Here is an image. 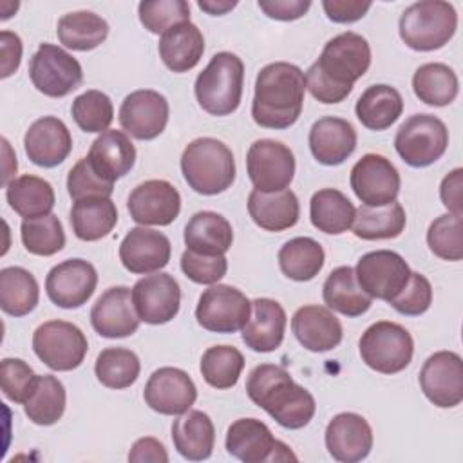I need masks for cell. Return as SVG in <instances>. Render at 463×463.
Segmentation results:
<instances>
[{
	"label": "cell",
	"mask_w": 463,
	"mask_h": 463,
	"mask_svg": "<svg viewBox=\"0 0 463 463\" xmlns=\"http://www.w3.org/2000/svg\"><path fill=\"white\" fill-rule=\"evenodd\" d=\"M137 16L146 31L163 34L177 24L190 22V4L184 0L139 2Z\"/></svg>",
	"instance_id": "cell-50"
},
{
	"label": "cell",
	"mask_w": 463,
	"mask_h": 463,
	"mask_svg": "<svg viewBox=\"0 0 463 463\" xmlns=\"http://www.w3.org/2000/svg\"><path fill=\"white\" fill-rule=\"evenodd\" d=\"M420 387L427 400L441 409H452L463 400V362L454 351L430 354L420 371Z\"/></svg>",
	"instance_id": "cell-18"
},
{
	"label": "cell",
	"mask_w": 463,
	"mask_h": 463,
	"mask_svg": "<svg viewBox=\"0 0 463 463\" xmlns=\"http://www.w3.org/2000/svg\"><path fill=\"white\" fill-rule=\"evenodd\" d=\"M371 65V47L367 40L353 31L331 38L318 60L306 71V89L315 99L326 105L344 101L356 80Z\"/></svg>",
	"instance_id": "cell-1"
},
{
	"label": "cell",
	"mask_w": 463,
	"mask_h": 463,
	"mask_svg": "<svg viewBox=\"0 0 463 463\" xmlns=\"http://www.w3.org/2000/svg\"><path fill=\"white\" fill-rule=\"evenodd\" d=\"M29 78L36 90L49 98H63L83 81L80 61L54 43H40L29 61Z\"/></svg>",
	"instance_id": "cell-10"
},
{
	"label": "cell",
	"mask_w": 463,
	"mask_h": 463,
	"mask_svg": "<svg viewBox=\"0 0 463 463\" xmlns=\"http://www.w3.org/2000/svg\"><path fill=\"white\" fill-rule=\"evenodd\" d=\"M248 213L251 221L266 232H284L293 228L300 217L298 197L293 190L259 192L248 195Z\"/></svg>",
	"instance_id": "cell-30"
},
{
	"label": "cell",
	"mask_w": 463,
	"mask_h": 463,
	"mask_svg": "<svg viewBox=\"0 0 463 463\" xmlns=\"http://www.w3.org/2000/svg\"><path fill=\"white\" fill-rule=\"evenodd\" d=\"M244 87V63L228 51L212 56L197 74L194 92L201 109L212 116H228L241 105Z\"/></svg>",
	"instance_id": "cell-5"
},
{
	"label": "cell",
	"mask_w": 463,
	"mask_h": 463,
	"mask_svg": "<svg viewBox=\"0 0 463 463\" xmlns=\"http://www.w3.org/2000/svg\"><path fill=\"white\" fill-rule=\"evenodd\" d=\"M33 351L49 369L65 373L83 364L89 342L76 324L47 320L33 333Z\"/></svg>",
	"instance_id": "cell-9"
},
{
	"label": "cell",
	"mask_w": 463,
	"mask_h": 463,
	"mask_svg": "<svg viewBox=\"0 0 463 463\" xmlns=\"http://www.w3.org/2000/svg\"><path fill=\"white\" fill-rule=\"evenodd\" d=\"M36 373L22 358H4L0 364V382L2 392L13 403H22L27 400L34 382Z\"/></svg>",
	"instance_id": "cell-52"
},
{
	"label": "cell",
	"mask_w": 463,
	"mask_h": 463,
	"mask_svg": "<svg viewBox=\"0 0 463 463\" xmlns=\"http://www.w3.org/2000/svg\"><path fill=\"white\" fill-rule=\"evenodd\" d=\"M306 78L298 65L273 61L255 80L251 118L262 128L284 130L297 123L304 107Z\"/></svg>",
	"instance_id": "cell-3"
},
{
	"label": "cell",
	"mask_w": 463,
	"mask_h": 463,
	"mask_svg": "<svg viewBox=\"0 0 463 463\" xmlns=\"http://www.w3.org/2000/svg\"><path fill=\"white\" fill-rule=\"evenodd\" d=\"M67 394L63 383L52 374H38L36 382L24 402L25 416L42 427L54 425L65 412Z\"/></svg>",
	"instance_id": "cell-42"
},
{
	"label": "cell",
	"mask_w": 463,
	"mask_h": 463,
	"mask_svg": "<svg viewBox=\"0 0 463 463\" xmlns=\"http://www.w3.org/2000/svg\"><path fill=\"white\" fill-rule=\"evenodd\" d=\"M246 394L284 429H302L317 412L313 394L275 364H260L250 371Z\"/></svg>",
	"instance_id": "cell-2"
},
{
	"label": "cell",
	"mask_w": 463,
	"mask_h": 463,
	"mask_svg": "<svg viewBox=\"0 0 463 463\" xmlns=\"http://www.w3.org/2000/svg\"><path fill=\"white\" fill-rule=\"evenodd\" d=\"M322 297L329 309L351 318L364 315L373 304V298L360 288L351 266H338L327 275Z\"/></svg>",
	"instance_id": "cell-34"
},
{
	"label": "cell",
	"mask_w": 463,
	"mask_h": 463,
	"mask_svg": "<svg viewBox=\"0 0 463 463\" xmlns=\"http://www.w3.org/2000/svg\"><path fill=\"white\" fill-rule=\"evenodd\" d=\"M159 58L172 72L192 71L204 52V36L192 22H183L165 31L157 43Z\"/></svg>",
	"instance_id": "cell-31"
},
{
	"label": "cell",
	"mask_w": 463,
	"mask_h": 463,
	"mask_svg": "<svg viewBox=\"0 0 463 463\" xmlns=\"http://www.w3.org/2000/svg\"><path fill=\"white\" fill-rule=\"evenodd\" d=\"M251 315L248 297L228 284H212L199 297L195 307L197 324L212 333H237Z\"/></svg>",
	"instance_id": "cell-12"
},
{
	"label": "cell",
	"mask_w": 463,
	"mask_h": 463,
	"mask_svg": "<svg viewBox=\"0 0 463 463\" xmlns=\"http://www.w3.org/2000/svg\"><path fill=\"white\" fill-rule=\"evenodd\" d=\"M94 373L101 385L118 391L130 387L137 380L141 364L137 354L127 347H107L98 354Z\"/></svg>",
	"instance_id": "cell-45"
},
{
	"label": "cell",
	"mask_w": 463,
	"mask_h": 463,
	"mask_svg": "<svg viewBox=\"0 0 463 463\" xmlns=\"http://www.w3.org/2000/svg\"><path fill=\"white\" fill-rule=\"evenodd\" d=\"M127 208L141 226H168L181 212V195L172 183L148 179L130 192Z\"/></svg>",
	"instance_id": "cell-20"
},
{
	"label": "cell",
	"mask_w": 463,
	"mask_h": 463,
	"mask_svg": "<svg viewBox=\"0 0 463 463\" xmlns=\"http://www.w3.org/2000/svg\"><path fill=\"white\" fill-rule=\"evenodd\" d=\"M0 49H2V72L0 78H9L14 74L22 61V40L13 31H2L0 33Z\"/></svg>",
	"instance_id": "cell-58"
},
{
	"label": "cell",
	"mask_w": 463,
	"mask_h": 463,
	"mask_svg": "<svg viewBox=\"0 0 463 463\" xmlns=\"http://www.w3.org/2000/svg\"><path fill=\"white\" fill-rule=\"evenodd\" d=\"M87 161L103 179L114 183L134 168L136 146L125 132L109 128L92 141Z\"/></svg>",
	"instance_id": "cell-29"
},
{
	"label": "cell",
	"mask_w": 463,
	"mask_h": 463,
	"mask_svg": "<svg viewBox=\"0 0 463 463\" xmlns=\"http://www.w3.org/2000/svg\"><path fill=\"white\" fill-rule=\"evenodd\" d=\"M371 2L362 0H324L322 7L326 16L335 24H353L367 14Z\"/></svg>",
	"instance_id": "cell-55"
},
{
	"label": "cell",
	"mask_w": 463,
	"mask_h": 463,
	"mask_svg": "<svg viewBox=\"0 0 463 463\" xmlns=\"http://www.w3.org/2000/svg\"><path fill=\"white\" fill-rule=\"evenodd\" d=\"M139 317L132 302V289L114 286L105 289L90 309V324L103 338H125L137 331Z\"/></svg>",
	"instance_id": "cell-23"
},
{
	"label": "cell",
	"mask_w": 463,
	"mask_h": 463,
	"mask_svg": "<svg viewBox=\"0 0 463 463\" xmlns=\"http://www.w3.org/2000/svg\"><path fill=\"white\" fill-rule=\"evenodd\" d=\"M118 222V208L110 197H87L74 201L71 226L80 241L94 242L107 237Z\"/></svg>",
	"instance_id": "cell-36"
},
{
	"label": "cell",
	"mask_w": 463,
	"mask_h": 463,
	"mask_svg": "<svg viewBox=\"0 0 463 463\" xmlns=\"http://www.w3.org/2000/svg\"><path fill=\"white\" fill-rule=\"evenodd\" d=\"M170 107L166 98L152 89H139L125 96L119 107L121 128L136 139H156L168 123Z\"/></svg>",
	"instance_id": "cell-19"
},
{
	"label": "cell",
	"mask_w": 463,
	"mask_h": 463,
	"mask_svg": "<svg viewBox=\"0 0 463 463\" xmlns=\"http://www.w3.org/2000/svg\"><path fill=\"white\" fill-rule=\"evenodd\" d=\"M128 461H134V463H143V461H152V463H166L168 461V454H166V449L165 445L152 438V436H146V438H139L130 452H128Z\"/></svg>",
	"instance_id": "cell-59"
},
{
	"label": "cell",
	"mask_w": 463,
	"mask_h": 463,
	"mask_svg": "<svg viewBox=\"0 0 463 463\" xmlns=\"http://www.w3.org/2000/svg\"><path fill=\"white\" fill-rule=\"evenodd\" d=\"M24 148L31 163L52 168L61 165L72 150V136L67 125L54 116L36 119L24 136Z\"/></svg>",
	"instance_id": "cell-25"
},
{
	"label": "cell",
	"mask_w": 463,
	"mask_h": 463,
	"mask_svg": "<svg viewBox=\"0 0 463 463\" xmlns=\"http://www.w3.org/2000/svg\"><path fill=\"white\" fill-rule=\"evenodd\" d=\"M354 195L365 206H385L396 201L400 194V172L396 166L380 154L362 156L349 175Z\"/></svg>",
	"instance_id": "cell-15"
},
{
	"label": "cell",
	"mask_w": 463,
	"mask_h": 463,
	"mask_svg": "<svg viewBox=\"0 0 463 463\" xmlns=\"http://www.w3.org/2000/svg\"><path fill=\"white\" fill-rule=\"evenodd\" d=\"M389 304L405 317L423 315L432 304V286L429 279L418 271H411L409 282Z\"/></svg>",
	"instance_id": "cell-53"
},
{
	"label": "cell",
	"mask_w": 463,
	"mask_h": 463,
	"mask_svg": "<svg viewBox=\"0 0 463 463\" xmlns=\"http://www.w3.org/2000/svg\"><path fill=\"white\" fill-rule=\"evenodd\" d=\"M71 114L83 132L101 134L109 130L114 119V107L105 92L90 89L74 98L71 105Z\"/></svg>",
	"instance_id": "cell-48"
},
{
	"label": "cell",
	"mask_w": 463,
	"mask_h": 463,
	"mask_svg": "<svg viewBox=\"0 0 463 463\" xmlns=\"http://www.w3.org/2000/svg\"><path fill=\"white\" fill-rule=\"evenodd\" d=\"M326 449L340 463H356L369 456L373 449V429L356 412H340L326 427Z\"/></svg>",
	"instance_id": "cell-24"
},
{
	"label": "cell",
	"mask_w": 463,
	"mask_h": 463,
	"mask_svg": "<svg viewBox=\"0 0 463 463\" xmlns=\"http://www.w3.org/2000/svg\"><path fill=\"white\" fill-rule=\"evenodd\" d=\"M186 250L199 255H224L233 242V230L226 217L203 210L190 217L184 226Z\"/></svg>",
	"instance_id": "cell-32"
},
{
	"label": "cell",
	"mask_w": 463,
	"mask_h": 463,
	"mask_svg": "<svg viewBox=\"0 0 463 463\" xmlns=\"http://www.w3.org/2000/svg\"><path fill=\"white\" fill-rule=\"evenodd\" d=\"M199 9L212 14V16H221L226 14L228 11H232L233 7H237L235 0H199L197 2Z\"/></svg>",
	"instance_id": "cell-60"
},
{
	"label": "cell",
	"mask_w": 463,
	"mask_h": 463,
	"mask_svg": "<svg viewBox=\"0 0 463 463\" xmlns=\"http://www.w3.org/2000/svg\"><path fill=\"white\" fill-rule=\"evenodd\" d=\"M228 454L244 463H268V461H297L291 449L277 439L269 427L257 418H239L228 430L224 439Z\"/></svg>",
	"instance_id": "cell-11"
},
{
	"label": "cell",
	"mask_w": 463,
	"mask_h": 463,
	"mask_svg": "<svg viewBox=\"0 0 463 463\" xmlns=\"http://www.w3.org/2000/svg\"><path fill=\"white\" fill-rule=\"evenodd\" d=\"M295 156L288 145L275 139H257L246 154V170L259 192L286 190L295 177Z\"/></svg>",
	"instance_id": "cell-13"
},
{
	"label": "cell",
	"mask_w": 463,
	"mask_h": 463,
	"mask_svg": "<svg viewBox=\"0 0 463 463\" xmlns=\"http://www.w3.org/2000/svg\"><path fill=\"white\" fill-rule=\"evenodd\" d=\"M354 275L360 288L371 298L391 302L409 282L411 268L400 253L376 250L358 259Z\"/></svg>",
	"instance_id": "cell-14"
},
{
	"label": "cell",
	"mask_w": 463,
	"mask_h": 463,
	"mask_svg": "<svg viewBox=\"0 0 463 463\" xmlns=\"http://www.w3.org/2000/svg\"><path fill=\"white\" fill-rule=\"evenodd\" d=\"M266 16L280 22H293L302 18L309 7V0H259L257 4Z\"/></svg>",
	"instance_id": "cell-56"
},
{
	"label": "cell",
	"mask_w": 463,
	"mask_h": 463,
	"mask_svg": "<svg viewBox=\"0 0 463 463\" xmlns=\"http://www.w3.org/2000/svg\"><path fill=\"white\" fill-rule=\"evenodd\" d=\"M143 398L152 411L165 416H179L195 403L197 387L186 371L159 367L148 376Z\"/></svg>",
	"instance_id": "cell-21"
},
{
	"label": "cell",
	"mask_w": 463,
	"mask_h": 463,
	"mask_svg": "<svg viewBox=\"0 0 463 463\" xmlns=\"http://www.w3.org/2000/svg\"><path fill=\"white\" fill-rule=\"evenodd\" d=\"M307 141L313 157L320 165L336 166L356 150V130L347 119L326 116L313 123Z\"/></svg>",
	"instance_id": "cell-27"
},
{
	"label": "cell",
	"mask_w": 463,
	"mask_h": 463,
	"mask_svg": "<svg viewBox=\"0 0 463 463\" xmlns=\"http://www.w3.org/2000/svg\"><path fill=\"white\" fill-rule=\"evenodd\" d=\"M407 224L405 210L400 203L392 201L385 206L362 204L354 212L353 233L364 241H383L402 235Z\"/></svg>",
	"instance_id": "cell-40"
},
{
	"label": "cell",
	"mask_w": 463,
	"mask_h": 463,
	"mask_svg": "<svg viewBox=\"0 0 463 463\" xmlns=\"http://www.w3.org/2000/svg\"><path fill=\"white\" fill-rule=\"evenodd\" d=\"M172 441L184 459L203 461L213 452L215 427L206 412L190 409L174 420Z\"/></svg>",
	"instance_id": "cell-33"
},
{
	"label": "cell",
	"mask_w": 463,
	"mask_h": 463,
	"mask_svg": "<svg viewBox=\"0 0 463 463\" xmlns=\"http://www.w3.org/2000/svg\"><path fill=\"white\" fill-rule=\"evenodd\" d=\"M354 112L358 121L369 130H385L403 112L402 94L385 83H376L367 87L356 99Z\"/></svg>",
	"instance_id": "cell-35"
},
{
	"label": "cell",
	"mask_w": 463,
	"mask_h": 463,
	"mask_svg": "<svg viewBox=\"0 0 463 463\" xmlns=\"http://www.w3.org/2000/svg\"><path fill=\"white\" fill-rule=\"evenodd\" d=\"M40 300V288L34 275L20 266H7L0 271V307L11 317L29 315Z\"/></svg>",
	"instance_id": "cell-43"
},
{
	"label": "cell",
	"mask_w": 463,
	"mask_h": 463,
	"mask_svg": "<svg viewBox=\"0 0 463 463\" xmlns=\"http://www.w3.org/2000/svg\"><path fill=\"white\" fill-rule=\"evenodd\" d=\"M5 199L9 206L24 219L49 215L56 203L52 184L43 177L31 174L14 177L5 186Z\"/></svg>",
	"instance_id": "cell-37"
},
{
	"label": "cell",
	"mask_w": 463,
	"mask_h": 463,
	"mask_svg": "<svg viewBox=\"0 0 463 463\" xmlns=\"http://www.w3.org/2000/svg\"><path fill=\"white\" fill-rule=\"evenodd\" d=\"M67 192L74 201L87 197H110L114 192V183L103 179L87 161L81 157L67 175Z\"/></svg>",
	"instance_id": "cell-51"
},
{
	"label": "cell",
	"mask_w": 463,
	"mask_h": 463,
	"mask_svg": "<svg viewBox=\"0 0 463 463\" xmlns=\"http://www.w3.org/2000/svg\"><path fill=\"white\" fill-rule=\"evenodd\" d=\"M24 248L38 257H51L65 246V232L58 215L49 213L36 219H24L20 226Z\"/></svg>",
	"instance_id": "cell-47"
},
{
	"label": "cell",
	"mask_w": 463,
	"mask_h": 463,
	"mask_svg": "<svg viewBox=\"0 0 463 463\" xmlns=\"http://www.w3.org/2000/svg\"><path fill=\"white\" fill-rule=\"evenodd\" d=\"M326 253L318 241L311 237H295L279 250L280 271L297 282L313 280L324 268Z\"/></svg>",
	"instance_id": "cell-41"
},
{
	"label": "cell",
	"mask_w": 463,
	"mask_h": 463,
	"mask_svg": "<svg viewBox=\"0 0 463 463\" xmlns=\"http://www.w3.org/2000/svg\"><path fill=\"white\" fill-rule=\"evenodd\" d=\"M172 255L170 239L152 228H132L119 244V260L123 268L136 275H148L163 269Z\"/></svg>",
	"instance_id": "cell-22"
},
{
	"label": "cell",
	"mask_w": 463,
	"mask_h": 463,
	"mask_svg": "<svg viewBox=\"0 0 463 463\" xmlns=\"http://www.w3.org/2000/svg\"><path fill=\"white\" fill-rule=\"evenodd\" d=\"M181 172L194 192L201 195L222 194L235 181L233 152L215 137H197L183 150Z\"/></svg>",
	"instance_id": "cell-4"
},
{
	"label": "cell",
	"mask_w": 463,
	"mask_h": 463,
	"mask_svg": "<svg viewBox=\"0 0 463 463\" xmlns=\"http://www.w3.org/2000/svg\"><path fill=\"white\" fill-rule=\"evenodd\" d=\"M449 146L447 125L432 114L409 116L394 136L398 156L414 168H425L436 163Z\"/></svg>",
	"instance_id": "cell-8"
},
{
	"label": "cell",
	"mask_w": 463,
	"mask_h": 463,
	"mask_svg": "<svg viewBox=\"0 0 463 463\" xmlns=\"http://www.w3.org/2000/svg\"><path fill=\"white\" fill-rule=\"evenodd\" d=\"M288 317L284 307L273 298H255L251 315L242 327V342L255 353H271L280 347Z\"/></svg>",
	"instance_id": "cell-28"
},
{
	"label": "cell",
	"mask_w": 463,
	"mask_h": 463,
	"mask_svg": "<svg viewBox=\"0 0 463 463\" xmlns=\"http://www.w3.org/2000/svg\"><path fill=\"white\" fill-rule=\"evenodd\" d=\"M461 186H463V168H454L452 172H449L439 184V197L443 206L449 210V213L458 217L463 215Z\"/></svg>",
	"instance_id": "cell-57"
},
{
	"label": "cell",
	"mask_w": 463,
	"mask_h": 463,
	"mask_svg": "<svg viewBox=\"0 0 463 463\" xmlns=\"http://www.w3.org/2000/svg\"><path fill=\"white\" fill-rule=\"evenodd\" d=\"M56 34L60 43L67 49L87 52L107 40L109 24L92 11H74L58 20Z\"/></svg>",
	"instance_id": "cell-38"
},
{
	"label": "cell",
	"mask_w": 463,
	"mask_h": 463,
	"mask_svg": "<svg viewBox=\"0 0 463 463\" xmlns=\"http://www.w3.org/2000/svg\"><path fill=\"white\" fill-rule=\"evenodd\" d=\"M358 349L367 367L382 374H396L411 364L414 340L403 326L380 320L362 333Z\"/></svg>",
	"instance_id": "cell-7"
},
{
	"label": "cell",
	"mask_w": 463,
	"mask_h": 463,
	"mask_svg": "<svg viewBox=\"0 0 463 463\" xmlns=\"http://www.w3.org/2000/svg\"><path fill=\"white\" fill-rule=\"evenodd\" d=\"M98 286L96 268L83 259H67L45 277V293L49 300L63 309H76L89 302Z\"/></svg>",
	"instance_id": "cell-16"
},
{
	"label": "cell",
	"mask_w": 463,
	"mask_h": 463,
	"mask_svg": "<svg viewBox=\"0 0 463 463\" xmlns=\"http://www.w3.org/2000/svg\"><path fill=\"white\" fill-rule=\"evenodd\" d=\"M458 27V13L443 0H421L411 4L400 16L398 31L403 43L420 52L445 47Z\"/></svg>",
	"instance_id": "cell-6"
},
{
	"label": "cell",
	"mask_w": 463,
	"mask_h": 463,
	"mask_svg": "<svg viewBox=\"0 0 463 463\" xmlns=\"http://www.w3.org/2000/svg\"><path fill=\"white\" fill-rule=\"evenodd\" d=\"M291 329L298 344L313 353L335 349L344 336L342 324L333 311L317 304L298 307L291 317Z\"/></svg>",
	"instance_id": "cell-26"
},
{
	"label": "cell",
	"mask_w": 463,
	"mask_h": 463,
	"mask_svg": "<svg viewBox=\"0 0 463 463\" xmlns=\"http://www.w3.org/2000/svg\"><path fill=\"white\" fill-rule=\"evenodd\" d=\"M427 244L430 251L443 259L458 262L463 259V224L461 217L443 213L436 217L427 230Z\"/></svg>",
	"instance_id": "cell-49"
},
{
	"label": "cell",
	"mask_w": 463,
	"mask_h": 463,
	"mask_svg": "<svg viewBox=\"0 0 463 463\" xmlns=\"http://www.w3.org/2000/svg\"><path fill=\"white\" fill-rule=\"evenodd\" d=\"M412 90L420 101L430 107H445L456 99L459 81L447 63L430 61L416 69L412 76Z\"/></svg>",
	"instance_id": "cell-44"
},
{
	"label": "cell",
	"mask_w": 463,
	"mask_h": 463,
	"mask_svg": "<svg viewBox=\"0 0 463 463\" xmlns=\"http://www.w3.org/2000/svg\"><path fill=\"white\" fill-rule=\"evenodd\" d=\"M183 273L195 284H215L228 271V260L224 255H199L184 250L181 255Z\"/></svg>",
	"instance_id": "cell-54"
},
{
	"label": "cell",
	"mask_w": 463,
	"mask_h": 463,
	"mask_svg": "<svg viewBox=\"0 0 463 463\" xmlns=\"http://www.w3.org/2000/svg\"><path fill=\"white\" fill-rule=\"evenodd\" d=\"M201 374L213 389H232L244 369V356L233 345H212L201 356Z\"/></svg>",
	"instance_id": "cell-46"
},
{
	"label": "cell",
	"mask_w": 463,
	"mask_h": 463,
	"mask_svg": "<svg viewBox=\"0 0 463 463\" xmlns=\"http://www.w3.org/2000/svg\"><path fill=\"white\" fill-rule=\"evenodd\" d=\"M356 208L336 188H322L309 201L311 224L329 235H340L353 226Z\"/></svg>",
	"instance_id": "cell-39"
},
{
	"label": "cell",
	"mask_w": 463,
	"mask_h": 463,
	"mask_svg": "<svg viewBox=\"0 0 463 463\" xmlns=\"http://www.w3.org/2000/svg\"><path fill=\"white\" fill-rule=\"evenodd\" d=\"M132 302L141 322L161 326L174 320L181 306V288L170 273L145 275L132 288Z\"/></svg>",
	"instance_id": "cell-17"
}]
</instances>
